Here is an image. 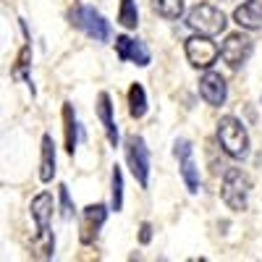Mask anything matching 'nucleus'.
I'll use <instances>...</instances> for the list:
<instances>
[{
    "label": "nucleus",
    "mask_w": 262,
    "mask_h": 262,
    "mask_svg": "<svg viewBox=\"0 0 262 262\" xmlns=\"http://www.w3.org/2000/svg\"><path fill=\"white\" fill-rule=\"evenodd\" d=\"M60 207H63V217H71L74 207H71V200H69V189L60 186Z\"/></svg>",
    "instance_id": "4be33fe9"
},
{
    "label": "nucleus",
    "mask_w": 262,
    "mask_h": 262,
    "mask_svg": "<svg viewBox=\"0 0 262 262\" xmlns=\"http://www.w3.org/2000/svg\"><path fill=\"white\" fill-rule=\"evenodd\" d=\"M233 21L242 29H262V0H247L233 11Z\"/></svg>",
    "instance_id": "9b49d317"
},
{
    "label": "nucleus",
    "mask_w": 262,
    "mask_h": 262,
    "mask_svg": "<svg viewBox=\"0 0 262 262\" xmlns=\"http://www.w3.org/2000/svg\"><path fill=\"white\" fill-rule=\"evenodd\" d=\"M176 158H179V165H181V176H184V184L191 194L200 191V170H196V163H194V149L186 139H179L176 142Z\"/></svg>",
    "instance_id": "6e6552de"
},
{
    "label": "nucleus",
    "mask_w": 262,
    "mask_h": 262,
    "mask_svg": "<svg viewBox=\"0 0 262 262\" xmlns=\"http://www.w3.org/2000/svg\"><path fill=\"white\" fill-rule=\"evenodd\" d=\"M71 24L84 29L90 37H95V42H107L111 39V27H107V21L90 6H76L71 11Z\"/></svg>",
    "instance_id": "20e7f679"
},
{
    "label": "nucleus",
    "mask_w": 262,
    "mask_h": 262,
    "mask_svg": "<svg viewBox=\"0 0 262 262\" xmlns=\"http://www.w3.org/2000/svg\"><path fill=\"white\" fill-rule=\"evenodd\" d=\"M128 113L134 118H142L147 113V95L142 90V84H131V90H128Z\"/></svg>",
    "instance_id": "f3484780"
},
{
    "label": "nucleus",
    "mask_w": 262,
    "mask_h": 262,
    "mask_svg": "<svg viewBox=\"0 0 262 262\" xmlns=\"http://www.w3.org/2000/svg\"><path fill=\"white\" fill-rule=\"evenodd\" d=\"M223 202L231 207V210H247V202H249V194H252V179L247 176L244 170L238 168H228L226 176H223Z\"/></svg>",
    "instance_id": "f03ea898"
},
{
    "label": "nucleus",
    "mask_w": 262,
    "mask_h": 262,
    "mask_svg": "<svg viewBox=\"0 0 262 262\" xmlns=\"http://www.w3.org/2000/svg\"><path fill=\"white\" fill-rule=\"evenodd\" d=\"M217 55H221V50L207 34H194L186 39V58L194 69H210Z\"/></svg>",
    "instance_id": "423d86ee"
},
{
    "label": "nucleus",
    "mask_w": 262,
    "mask_h": 262,
    "mask_svg": "<svg viewBox=\"0 0 262 262\" xmlns=\"http://www.w3.org/2000/svg\"><path fill=\"white\" fill-rule=\"evenodd\" d=\"M97 113H100V121L105 126L107 142L116 144L118 142V128H116V121H113V105H111V95L107 92H100V97H97Z\"/></svg>",
    "instance_id": "4468645a"
},
{
    "label": "nucleus",
    "mask_w": 262,
    "mask_h": 262,
    "mask_svg": "<svg viewBox=\"0 0 262 262\" xmlns=\"http://www.w3.org/2000/svg\"><path fill=\"white\" fill-rule=\"evenodd\" d=\"M118 24H121V27H126V29H137V24H139V13H137L134 0H121Z\"/></svg>",
    "instance_id": "6ab92c4d"
},
{
    "label": "nucleus",
    "mask_w": 262,
    "mask_h": 262,
    "mask_svg": "<svg viewBox=\"0 0 262 262\" xmlns=\"http://www.w3.org/2000/svg\"><path fill=\"white\" fill-rule=\"evenodd\" d=\"M55 176V144L45 134L42 137V160H39V179L42 181H53Z\"/></svg>",
    "instance_id": "2eb2a0df"
},
{
    "label": "nucleus",
    "mask_w": 262,
    "mask_h": 262,
    "mask_svg": "<svg viewBox=\"0 0 262 262\" xmlns=\"http://www.w3.org/2000/svg\"><path fill=\"white\" fill-rule=\"evenodd\" d=\"M149 238H152V228H149V223H142V228H139V242H142V244H149Z\"/></svg>",
    "instance_id": "5701e85b"
},
{
    "label": "nucleus",
    "mask_w": 262,
    "mask_h": 262,
    "mask_svg": "<svg viewBox=\"0 0 262 262\" xmlns=\"http://www.w3.org/2000/svg\"><path fill=\"white\" fill-rule=\"evenodd\" d=\"M123 207V176H121V168H113V210L118 212Z\"/></svg>",
    "instance_id": "aec40b11"
},
{
    "label": "nucleus",
    "mask_w": 262,
    "mask_h": 262,
    "mask_svg": "<svg viewBox=\"0 0 262 262\" xmlns=\"http://www.w3.org/2000/svg\"><path fill=\"white\" fill-rule=\"evenodd\" d=\"M63 131H66V149H69V155H74V149H76V116H74L71 102L63 105Z\"/></svg>",
    "instance_id": "dca6fc26"
},
{
    "label": "nucleus",
    "mask_w": 262,
    "mask_h": 262,
    "mask_svg": "<svg viewBox=\"0 0 262 262\" xmlns=\"http://www.w3.org/2000/svg\"><path fill=\"white\" fill-rule=\"evenodd\" d=\"M126 158H128V168L134 173V179L139 181V186L147 189V184H149V149H147L142 137L131 134L126 139Z\"/></svg>",
    "instance_id": "39448f33"
},
{
    "label": "nucleus",
    "mask_w": 262,
    "mask_h": 262,
    "mask_svg": "<svg viewBox=\"0 0 262 262\" xmlns=\"http://www.w3.org/2000/svg\"><path fill=\"white\" fill-rule=\"evenodd\" d=\"M105 217H107L105 205H90V207L84 210L81 226H79V238H81V244H92V242H95L97 233H100V228H102V223H105Z\"/></svg>",
    "instance_id": "1a4fd4ad"
},
{
    "label": "nucleus",
    "mask_w": 262,
    "mask_h": 262,
    "mask_svg": "<svg viewBox=\"0 0 262 262\" xmlns=\"http://www.w3.org/2000/svg\"><path fill=\"white\" fill-rule=\"evenodd\" d=\"M50 215H53V196L48 191H42V194H37L32 200V217L37 221L39 233L50 231Z\"/></svg>",
    "instance_id": "ddd939ff"
},
{
    "label": "nucleus",
    "mask_w": 262,
    "mask_h": 262,
    "mask_svg": "<svg viewBox=\"0 0 262 262\" xmlns=\"http://www.w3.org/2000/svg\"><path fill=\"white\" fill-rule=\"evenodd\" d=\"M116 53H118L121 60H134L137 66H149V53L139 39L116 37Z\"/></svg>",
    "instance_id": "f8f14e48"
},
{
    "label": "nucleus",
    "mask_w": 262,
    "mask_h": 262,
    "mask_svg": "<svg viewBox=\"0 0 262 262\" xmlns=\"http://www.w3.org/2000/svg\"><path fill=\"white\" fill-rule=\"evenodd\" d=\"M226 16L223 11H217L215 6L210 3H196L189 13H186V27L194 29L196 34H207V37H215L226 29Z\"/></svg>",
    "instance_id": "7ed1b4c3"
},
{
    "label": "nucleus",
    "mask_w": 262,
    "mask_h": 262,
    "mask_svg": "<svg viewBox=\"0 0 262 262\" xmlns=\"http://www.w3.org/2000/svg\"><path fill=\"white\" fill-rule=\"evenodd\" d=\"M200 95L205 97L207 105H223L226 102V81H223V76L215 74V71H207L200 79Z\"/></svg>",
    "instance_id": "9d476101"
},
{
    "label": "nucleus",
    "mask_w": 262,
    "mask_h": 262,
    "mask_svg": "<svg viewBox=\"0 0 262 262\" xmlns=\"http://www.w3.org/2000/svg\"><path fill=\"white\" fill-rule=\"evenodd\" d=\"M152 11L163 18H181L184 13V0H152Z\"/></svg>",
    "instance_id": "a211bd4d"
},
{
    "label": "nucleus",
    "mask_w": 262,
    "mask_h": 262,
    "mask_svg": "<svg viewBox=\"0 0 262 262\" xmlns=\"http://www.w3.org/2000/svg\"><path fill=\"white\" fill-rule=\"evenodd\" d=\"M217 142L236 160H244L249 155V134H247L244 123L233 116L221 118V123H217Z\"/></svg>",
    "instance_id": "f257e3e1"
},
{
    "label": "nucleus",
    "mask_w": 262,
    "mask_h": 262,
    "mask_svg": "<svg viewBox=\"0 0 262 262\" xmlns=\"http://www.w3.org/2000/svg\"><path fill=\"white\" fill-rule=\"evenodd\" d=\"M29 55H32V50H29V48H24V50H21V55H18V63H16V71H13V76H16V79H21V76H24V69L29 66Z\"/></svg>",
    "instance_id": "412c9836"
},
{
    "label": "nucleus",
    "mask_w": 262,
    "mask_h": 262,
    "mask_svg": "<svg viewBox=\"0 0 262 262\" xmlns=\"http://www.w3.org/2000/svg\"><path fill=\"white\" fill-rule=\"evenodd\" d=\"M252 50H254L252 37H247V34H242V32H236V34H228L226 42L221 45V58L231 66V69H242V66L249 60Z\"/></svg>",
    "instance_id": "0eeeda50"
}]
</instances>
